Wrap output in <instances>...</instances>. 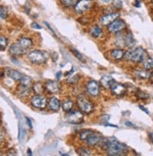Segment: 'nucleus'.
<instances>
[{
    "label": "nucleus",
    "instance_id": "39448f33",
    "mask_svg": "<svg viewBox=\"0 0 153 156\" xmlns=\"http://www.w3.org/2000/svg\"><path fill=\"white\" fill-rule=\"evenodd\" d=\"M101 84L95 80H89L85 84V92L90 98H98L101 95Z\"/></svg>",
    "mask_w": 153,
    "mask_h": 156
},
{
    "label": "nucleus",
    "instance_id": "4be33fe9",
    "mask_svg": "<svg viewBox=\"0 0 153 156\" xmlns=\"http://www.w3.org/2000/svg\"><path fill=\"white\" fill-rule=\"evenodd\" d=\"M73 108H74V101L72 98H65L61 102V108L65 113L73 110Z\"/></svg>",
    "mask_w": 153,
    "mask_h": 156
},
{
    "label": "nucleus",
    "instance_id": "72a5a7b5",
    "mask_svg": "<svg viewBox=\"0 0 153 156\" xmlns=\"http://www.w3.org/2000/svg\"><path fill=\"white\" fill-rule=\"evenodd\" d=\"M9 17V11L8 9L4 6H0V18L7 19Z\"/></svg>",
    "mask_w": 153,
    "mask_h": 156
},
{
    "label": "nucleus",
    "instance_id": "8fccbe9b",
    "mask_svg": "<svg viewBox=\"0 0 153 156\" xmlns=\"http://www.w3.org/2000/svg\"><path fill=\"white\" fill-rule=\"evenodd\" d=\"M0 124H1V121H0Z\"/></svg>",
    "mask_w": 153,
    "mask_h": 156
},
{
    "label": "nucleus",
    "instance_id": "473e14b6",
    "mask_svg": "<svg viewBox=\"0 0 153 156\" xmlns=\"http://www.w3.org/2000/svg\"><path fill=\"white\" fill-rule=\"evenodd\" d=\"M8 39L4 36H0V51H4L8 46Z\"/></svg>",
    "mask_w": 153,
    "mask_h": 156
},
{
    "label": "nucleus",
    "instance_id": "9d476101",
    "mask_svg": "<svg viewBox=\"0 0 153 156\" xmlns=\"http://www.w3.org/2000/svg\"><path fill=\"white\" fill-rule=\"evenodd\" d=\"M119 17H120L119 11H111V12L103 14V15L99 17V23L102 26L106 27L107 25H109L111 23H113L115 20H117Z\"/></svg>",
    "mask_w": 153,
    "mask_h": 156
},
{
    "label": "nucleus",
    "instance_id": "f257e3e1",
    "mask_svg": "<svg viewBox=\"0 0 153 156\" xmlns=\"http://www.w3.org/2000/svg\"><path fill=\"white\" fill-rule=\"evenodd\" d=\"M98 147L109 156H124L130 151L127 145L119 142L115 137H103Z\"/></svg>",
    "mask_w": 153,
    "mask_h": 156
},
{
    "label": "nucleus",
    "instance_id": "7ed1b4c3",
    "mask_svg": "<svg viewBox=\"0 0 153 156\" xmlns=\"http://www.w3.org/2000/svg\"><path fill=\"white\" fill-rule=\"evenodd\" d=\"M76 106L85 115H90L95 110V105L87 94H80L76 96Z\"/></svg>",
    "mask_w": 153,
    "mask_h": 156
},
{
    "label": "nucleus",
    "instance_id": "f03ea898",
    "mask_svg": "<svg viewBox=\"0 0 153 156\" xmlns=\"http://www.w3.org/2000/svg\"><path fill=\"white\" fill-rule=\"evenodd\" d=\"M148 56L147 51L142 47L128 49L125 51L124 59L134 64H141Z\"/></svg>",
    "mask_w": 153,
    "mask_h": 156
},
{
    "label": "nucleus",
    "instance_id": "1a4fd4ad",
    "mask_svg": "<svg viewBox=\"0 0 153 156\" xmlns=\"http://www.w3.org/2000/svg\"><path fill=\"white\" fill-rule=\"evenodd\" d=\"M48 98L44 94H34L30 98V104L38 109H45L47 108Z\"/></svg>",
    "mask_w": 153,
    "mask_h": 156
},
{
    "label": "nucleus",
    "instance_id": "49530a36",
    "mask_svg": "<svg viewBox=\"0 0 153 156\" xmlns=\"http://www.w3.org/2000/svg\"><path fill=\"white\" fill-rule=\"evenodd\" d=\"M149 137H150V141L153 143V133L152 134H149Z\"/></svg>",
    "mask_w": 153,
    "mask_h": 156
},
{
    "label": "nucleus",
    "instance_id": "ea45409f",
    "mask_svg": "<svg viewBox=\"0 0 153 156\" xmlns=\"http://www.w3.org/2000/svg\"><path fill=\"white\" fill-rule=\"evenodd\" d=\"M149 81L153 84V69L150 71V77H149Z\"/></svg>",
    "mask_w": 153,
    "mask_h": 156
},
{
    "label": "nucleus",
    "instance_id": "0eeeda50",
    "mask_svg": "<svg viewBox=\"0 0 153 156\" xmlns=\"http://www.w3.org/2000/svg\"><path fill=\"white\" fill-rule=\"evenodd\" d=\"M93 0H78L73 7V11L77 15L82 16L87 12H88L93 7Z\"/></svg>",
    "mask_w": 153,
    "mask_h": 156
},
{
    "label": "nucleus",
    "instance_id": "79ce46f5",
    "mask_svg": "<svg viewBox=\"0 0 153 156\" xmlns=\"http://www.w3.org/2000/svg\"><path fill=\"white\" fill-rule=\"evenodd\" d=\"M100 1L103 4H110L111 2H112V0H100Z\"/></svg>",
    "mask_w": 153,
    "mask_h": 156
},
{
    "label": "nucleus",
    "instance_id": "a19ab883",
    "mask_svg": "<svg viewBox=\"0 0 153 156\" xmlns=\"http://www.w3.org/2000/svg\"><path fill=\"white\" fill-rule=\"evenodd\" d=\"M74 72V68L73 67L71 70H69V72H67V73H65V76H69V75H71V74H73Z\"/></svg>",
    "mask_w": 153,
    "mask_h": 156
},
{
    "label": "nucleus",
    "instance_id": "7c9ffc66",
    "mask_svg": "<svg viewBox=\"0 0 153 156\" xmlns=\"http://www.w3.org/2000/svg\"><path fill=\"white\" fill-rule=\"evenodd\" d=\"M80 79H81L80 75H79V74H76V75H74V76H72V77H69V79H67L66 82H67V84H69V85H74V84H76V83L79 81Z\"/></svg>",
    "mask_w": 153,
    "mask_h": 156
},
{
    "label": "nucleus",
    "instance_id": "58836bf2",
    "mask_svg": "<svg viewBox=\"0 0 153 156\" xmlns=\"http://www.w3.org/2000/svg\"><path fill=\"white\" fill-rule=\"evenodd\" d=\"M8 154H9V155H15V154H16V151H15V150L9 151H8Z\"/></svg>",
    "mask_w": 153,
    "mask_h": 156
},
{
    "label": "nucleus",
    "instance_id": "a18cd8bd",
    "mask_svg": "<svg viewBox=\"0 0 153 156\" xmlns=\"http://www.w3.org/2000/svg\"><path fill=\"white\" fill-rule=\"evenodd\" d=\"M125 124H126L127 126H134L131 122H125Z\"/></svg>",
    "mask_w": 153,
    "mask_h": 156
},
{
    "label": "nucleus",
    "instance_id": "2f4dec72",
    "mask_svg": "<svg viewBox=\"0 0 153 156\" xmlns=\"http://www.w3.org/2000/svg\"><path fill=\"white\" fill-rule=\"evenodd\" d=\"M71 51H72V53H73V55L75 56V57L78 59V60H80L81 62H83V63H86V59H85V57L83 56V54L81 53V52H79L77 50H75L74 48H72L71 49Z\"/></svg>",
    "mask_w": 153,
    "mask_h": 156
},
{
    "label": "nucleus",
    "instance_id": "ddd939ff",
    "mask_svg": "<svg viewBox=\"0 0 153 156\" xmlns=\"http://www.w3.org/2000/svg\"><path fill=\"white\" fill-rule=\"evenodd\" d=\"M45 91L50 94H57L61 91V84L58 80H47L44 84Z\"/></svg>",
    "mask_w": 153,
    "mask_h": 156
},
{
    "label": "nucleus",
    "instance_id": "a878e982",
    "mask_svg": "<svg viewBox=\"0 0 153 156\" xmlns=\"http://www.w3.org/2000/svg\"><path fill=\"white\" fill-rule=\"evenodd\" d=\"M93 130L91 129H83V130H80L79 133H78V140L81 141V142H84L85 143V141L87 140V138L88 137V136L91 134Z\"/></svg>",
    "mask_w": 153,
    "mask_h": 156
},
{
    "label": "nucleus",
    "instance_id": "c9c22d12",
    "mask_svg": "<svg viewBox=\"0 0 153 156\" xmlns=\"http://www.w3.org/2000/svg\"><path fill=\"white\" fill-rule=\"evenodd\" d=\"M31 26H32L33 28H36V29H41V28H43L39 23H33L31 24Z\"/></svg>",
    "mask_w": 153,
    "mask_h": 156
},
{
    "label": "nucleus",
    "instance_id": "cd10ccee",
    "mask_svg": "<svg viewBox=\"0 0 153 156\" xmlns=\"http://www.w3.org/2000/svg\"><path fill=\"white\" fill-rule=\"evenodd\" d=\"M78 0H60V4L65 9H72L74 7Z\"/></svg>",
    "mask_w": 153,
    "mask_h": 156
},
{
    "label": "nucleus",
    "instance_id": "5701e85b",
    "mask_svg": "<svg viewBox=\"0 0 153 156\" xmlns=\"http://www.w3.org/2000/svg\"><path fill=\"white\" fill-rule=\"evenodd\" d=\"M6 74L8 75L9 78H10L11 80H13L14 81H20V80L22 79V77L24 76L20 71L18 70H15V69H11V68H9L7 69L6 71Z\"/></svg>",
    "mask_w": 153,
    "mask_h": 156
},
{
    "label": "nucleus",
    "instance_id": "393cba45",
    "mask_svg": "<svg viewBox=\"0 0 153 156\" xmlns=\"http://www.w3.org/2000/svg\"><path fill=\"white\" fill-rule=\"evenodd\" d=\"M76 152L78 155H81V156H90V155H92V151L87 145L78 147L76 149Z\"/></svg>",
    "mask_w": 153,
    "mask_h": 156
},
{
    "label": "nucleus",
    "instance_id": "e433bc0d",
    "mask_svg": "<svg viewBox=\"0 0 153 156\" xmlns=\"http://www.w3.org/2000/svg\"><path fill=\"white\" fill-rule=\"evenodd\" d=\"M139 108H140L141 110H143V111H145L146 113H147V114H149V111L144 107V106H142V105H139Z\"/></svg>",
    "mask_w": 153,
    "mask_h": 156
},
{
    "label": "nucleus",
    "instance_id": "20e7f679",
    "mask_svg": "<svg viewBox=\"0 0 153 156\" xmlns=\"http://www.w3.org/2000/svg\"><path fill=\"white\" fill-rule=\"evenodd\" d=\"M49 54L45 51L41 50H32L27 53V59L34 65H43L47 62Z\"/></svg>",
    "mask_w": 153,
    "mask_h": 156
},
{
    "label": "nucleus",
    "instance_id": "aec40b11",
    "mask_svg": "<svg viewBox=\"0 0 153 156\" xmlns=\"http://www.w3.org/2000/svg\"><path fill=\"white\" fill-rule=\"evenodd\" d=\"M89 34L94 38H100L102 36H103V29L101 24H93L89 27Z\"/></svg>",
    "mask_w": 153,
    "mask_h": 156
},
{
    "label": "nucleus",
    "instance_id": "6ab92c4d",
    "mask_svg": "<svg viewBox=\"0 0 153 156\" xmlns=\"http://www.w3.org/2000/svg\"><path fill=\"white\" fill-rule=\"evenodd\" d=\"M17 43L20 45V47L24 50L26 52L30 50V48L33 46V40L29 37H20L18 40H17Z\"/></svg>",
    "mask_w": 153,
    "mask_h": 156
},
{
    "label": "nucleus",
    "instance_id": "4468645a",
    "mask_svg": "<svg viewBox=\"0 0 153 156\" xmlns=\"http://www.w3.org/2000/svg\"><path fill=\"white\" fill-rule=\"evenodd\" d=\"M132 76L139 80H149L150 71L143 67H137L132 70Z\"/></svg>",
    "mask_w": 153,
    "mask_h": 156
},
{
    "label": "nucleus",
    "instance_id": "423d86ee",
    "mask_svg": "<svg viewBox=\"0 0 153 156\" xmlns=\"http://www.w3.org/2000/svg\"><path fill=\"white\" fill-rule=\"evenodd\" d=\"M126 28H127L126 22L119 17L117 20H115L113 23H111L109 25H107L106 26V30H107L108 34L116 35L118 33L125 31V30H126Z\"/></svg>",
    "mask_w": 153,
    "mask_h": 156
},
{
    "label": "nucleus",
    "instance_id": "4c0bfd02",
    "mask_svg": "<svg viewBox=\"0 0 153 156\" xmlns=\"http://www.w3.org/2000/svg\"><path fill=\"white\" fill-rule=\"evenodd\" d=\"M134 6L136 8H140L141 7V1H140V0H135V1H134Z\"/></svg>",
    "mask_w": 153,
    "mask_h": 156
},
{
    "label": "nucleus",
    "instance_id": "f8f14e48",
    "mask_svg": "<svg viewBox=\"0 0 153 156\" xmlns=\"http://www.w3.org/2000/svg\"><path fill=\"white\" fill-rule=\"evenodd\" d=\"M110 92L116 97H122L128 93V88L125 84L116 81L112 86H111Z\"/></svg>",
    "mask_w": 153,
    "mask_h": 156
},
{
    "label": "nucleus",
    "instance_id": "a211bd4d",
    "mask_svg": "<svg viewBox=\"0 0 153 156\" xmlns=\"http://www.w3.org/2000/svg\"><path fill=\"white\" fill-rule=\"evenodd\" d=\"M47 108L57 112L59 110V108H61V102L60 99L57 96H51L50 98H48V103H47Z\"/></svg>",
    "mask_w": 153,
    "mask_h": 156
},
{
    "label": "nucleus",
    "instance_id": "09e8293b",
    "mask_svg": "<svg viewBox=\"0 0 153 156\" xmlns=\"http://www.w3.org/2000/svg\"><path fill=\"white\" fill-rule=\"evenodd\" d=\"M150 4H151L152 7H153V0H150Z\"/></svg>",
    "mask_w": 153,
    "mask_h": 156
},
{
    "label": "nucleus",
    "instance_id": "c756f323",
    "mask_svg": "<svg viewBox=\"0 0 153 156\" xmlns=\"http://www.w3.org/2000/svg\"><path fill=\"white\" fill-rule=\"evenodd\" d=\"M111 7H112V9H114L116 11H119L123 8V3L121 0H112V2H111Z\"/></svg>",
    "mask_w": 153,
    "mask_h": 156
},
{
    "label": "nucleus",
    "instance_id": "de8ad7c7",
    "mask_svg": "<svg viewBox=\"0 0 153 156\" xmlns=\"http://www.w3.org/2000/svg\"><path fill=\"white\" fill-rule=\"evenodd\" d=\"M27 152H28V155H32V151H31V150H30V149L27 150Z\"/></svg>",
    "mask_w": 153,
    "mask_h": 156
},
{
    "label": "nucleus",
    "instance_id": "b1692460",
    "mask_svg": "<svg viewBox=\"0 0 153 156\" xmlns=\"http://www.w3.org/2000/svg\"><path fill=\"white\" fill-rule=\"evenodd\" d=\"M32 91L35 94H43L45 92V87L41 82H35L32 85Z\"/></svg>",
    "mask_w": 153,
    "mask_h": 156
},
{
    "label": "nucleus",
    "instance_id": "2eb2a0df",
    "mask_svg": "<svg viewBox=\"0 0 153 156\" xmlns=\"http://www.w3.org/2000/svg\"><path fill=\"white\" fill-rule=\"evenodd\" d=\"M125 51L124 49L122 48H114V49H111L109 51H108V55L109 57L112 59L113 61H120L122 59H124V55H125Z\"/></svg>",
    "mask_w": 153,
    "mask_h": 156
},
{
    "label": "nucleus",
    "instance_id": "c85d7f7f",
    "mask_svg": "<svg viewBox=\"0 0 153 156\" xmlns=\"http://www.w3.org/2000/svg\"><path fill=\"white\" fill-rule=\"evenodd\" d=\"M134 94H135L136 98L139 99V100L144 101V100H147V99L149 98V94L144 91H141V90H137Z\"/></svg>",
    "mask_w": 153,
    "mask_h": 156
},
{
    "label": "nucleus",
    "instance_id": "f704fd0d",
    "mask_svg": "<svg viewBox=\"0 0 153 156\" xmlns=\"http://www.w3.org/2000/svg\"><path fill=\"white\" fill-rule=\"evenodd\" d=\"M25 121H26L27 124H28V126H29V128H30V129H32V128H33V125H32V122H31L30 119H29L28 117H25Z\"/></svg>",
    "mask_w": 153,
    "mask_h": 156
},
{
    "label": "nucleus",
    "instance_id": "dca6fc26",
    "mask_svg": "<svg viewBox=\"0 0 153 156\" xmlns=\"http://www.w3.org/2000/svg\"><path fill=\"white\" fill-rule=\"evenodd\" d=\"M100 84H101V87L104 90H110L111 86L116 82L115 79L110 76V75H103L101 77V80H100Z\"/></svg>",
    "mask_w": 153,
    "mask_h": 156
},
{
    "label": "nucleus",
    "instance_id": "bb28decb",
    "mask_svg": "<svg viewBox=\"0 0 153 156\" xmlns=\"http://www.w3.org/2000/svg\"><path fill=\"white\" fill-rule=\"evenodd\" d=\"M141 65L143 68L147 70H152L153 69V58L147 56V57L141 63Z\"/></svg>",
    "mask_w": 153,
    "mask_h": 156
},
{
    "label": "nucleus",
    "instance_id": "412c9836",
    "mask_svg": "<svg viewBox=\"0 0 153 156\" xmlns=\"http://www.w3.org/2000/svg\"><path fill=\"white\" fill-rule=\"evenodd\" d=\"M9 52L10 55H13V56H20V55H24L26 53V51L20 47V45L17 43V42L16 43H12L9 46Z\"/></svg>",
    "mask_w": 153,
    "mask_h": 156
},
{
    "label": "nucleus",
    "instance_id": "9b49d317",
    "mask_svg": "<svg viewBox=\"0 0 153 156\" xmlns=\"http://www.w3.org/2000/svg\"><path fill=\"white\" fill-rule=\"evenodd\" d=\"M103 136L101 133L97 132V131H92L91 134L88 136L87 140L85 141V144L89 147V148H94V147H98L99 144L101 143V141L103 140Z\"/></svg>",
    "mask_w": 153,
    "mask_h": 156
},
{
    "label": "nucleus",
    "instance_id": "c03bdc74",
    "mask_svg": "<svg viewBox=\"0 0 153 156\" xmlns=\"http://www.w3.org/2000/svg\"><path fill=\"white\" fill-rule=\"evenodd\" d=\"M61 75H62V73H61L60 71H59V72H58V73L57 74V80H58L60 79V77H61Z\"/></svg>",
    "mask_w": 153,
    "mask_h": 156
},
{
    "label": "nucleus",
    "instance_id": "37998d69",
    "mask_svg": "<svg viewBox=\"0 0 153 156\" xmlns=\"http://www.w3.org/2000/svg\"><path fill=\"white\" fill-rule=\"evenodd\" d=\"M3 138H4V134H3V132L0 130V142L3 140Z\"/></svg>",
    "mask_w": 153,
    "mask_h": 156
},
{
    "label": "nucleus",
    "instance_id": "f3484780",
    "mask_svg": "<svg viewBox=\"0 0 153 156\" xmlns=\"http://www.w3.org/2000/svg\"><path fill=\"white\" fill-rule=\"evenodd\" d=\"M123 37H124V44L125 48L127 49H132L135 46L136 41L133 37V35L132 34L131 31H124L123 32Z\"/></svg>",
    "mask_w": 153,
    "mask_h": 156
},
{
    "label": "nucleus",
    "instance_id": "6e6552de",
    "mask_svg": "<svg viewBox=\"0 0 153 156\" xmlns=\"http://www.w3.org/2000/svg\"><path fill=\"white\" fill-rule=\"evenodd\" d=\"M85 114L79 109H73L66 113V121L72 124H81L84 122V116Z\"/></svg>",
    "mask_w": 153,
    "mask_h": 156
}]
</instances>
